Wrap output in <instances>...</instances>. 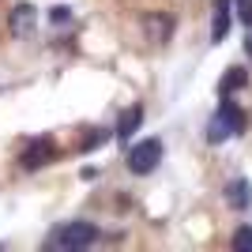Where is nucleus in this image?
<instances>
[{
	"instance_id": "1",
	"label": "nucleus",
	"mask_w": 252,
	"mask_h": 252,
	"mask_svg": "<svg viewBox=\"0 0 252 252\" xmlns=\"http://www.w3.org/2000/svg\"><path fill=\"white\" fill-rule=\"evenodd\" d=\"M94 241H98L94 222H64L61 230L49 237V245L61 249V252H79V249H87V245H94Z\"/></svg>"
},
{
	"instance_id": "2",
	"label": "nucleus",
	"mask_w": 252,
	"mask_h": 252,
	"mask_svg": "<svg viewBox=\"0 0 252 252\" xmlns=\"http://www.w3.org/2000/svg\"><path fill=\"white\" fill-rule=\"evenodd\" d=\"M158 162H162V143H158V139H143V143H136V147L128 151V169H132L136 177L155 173Z\"/></svg>"
},
{
	"instance_id": "3",
	"label": "nucleus",
	"mask_w": 252,
	"mask_h": 252,
	"mask_svg": "<svg viewBox=\"0 0 252 252\" xmlns=\"http://www.w3.org/2000/svg\"><path fill=\"white\" fill-rule=\"evenodd\" d=\"M169 31H173V19H169L166 11H147V15H143V38H147L151 45H166Z\"/></svg>"
},
{
	"instance_id": "4",
	"label": "nucleus",
	"mask_w": 252,
	"mask_h": 252,
	"mask_svg": "<svg viewBox=\"0 0 252 252\" xmlns=\"http://www.w3.org/2000/svg\"><path fill=\"white\" fill-rule=\"evenodd\" d=\"M49 162H53V143L49 139H31V143L23 147V155H19L23 169H42V166H49Z\"/></svg>"
},
{
	"instance_id": "5",
	"label": "nucleus",
	"mask_w": 252,
	"mask_h": 252,
	"mask_svg": "<svg viewBox=\"0 0 252 252\" xmlns=\"http://www.w3.org/2000/svg\"><path fill=\"white\" fill-rule=\"evenodd\" d=\"M34 23H38V15H34V4H15V8H11L8 27H11V34H15V38H27V34L34 31Z\"/></svg>"
},
{
	"instance_id": "6",
	"label": "nucleus",
	"mask_w": 252,
	"mask_h": 252,
	"mask_svg": "<svg viewBox=\"0 0 252 252\" xmlns=\"http://www.w3.org/2000/svg\"><path fill=\"white\" fill-rule=\"evenodd\" d=\"M226 203H230V207H237V211H245L252 203V185L249 181H230V185H226Z\"/></svg>"
},
{
	"instance_id": "7",
	"label": "nucleus",
	"mask_w": 252,
	"mask_h": 252,
	"mask_svg": "<svg viewBox=\"0 0 252 252\" xmlns=\"http://www.w3.org/2000/svg\"><path fill=\"white\" fill-rule=\"evenodd\" d=\"M230 31V0H215V27H211V42H222Z\"/></svg>"
},
{
	"instance_id": "8",
	"label": "nucleus",
	"mask_w": 252,
	"mask_h": 252,
	"mask_svg": "<svg viewBox=\"0 0 252 252\" xmlns=\"http://www.w3.org/2000/svg\"><path fill=\"white\" fill-rule=\"evenodd\" d=\"M203 136H207V143H226V139L233 136V128H230V121H226L222 113H215L207 121V132H203Z\"/></svg>"
},
{
	"instance_id": "9",
	"label": "nucleus",
	"mask_w": 252,
	"mask_h": 252,
	"mask_svg": "<svg viewBox=\"0 0 252 252\" xmlns=\"http://www.w3.org/2000/svg\"><path fill=\"white\" fill-rule=\"evenodd\" d=\"M245 83H249V72H245V68H230V72L219 79V94H222V98H230L233 91H241Z\"/></svg>"
},
{
	"instance_id": "10",
	"label": "nucleus",
	"mask_w": 252,
	"mask_h": 252,
	"mask_svg": "<svg viewBox=\"0 0 252 252\" xmlns=\"http://www.w3.org/2000/svg\"><path fill=\"white\" fill-rule=\"evenodd\" d=\"M139 117H143V109H139V105H132V109L125 113V121L117 125V139H128V136H132V132L139 128Z\"/></svg>"
},
{
	"instance_id": "11",
	"label": "nucleus",
	"mask_w": 252,
	"mask_h": 252,
	"mask_svg": "<svg viewBox=\"0 0 252 252\" xmlns=\"http://www.w3.org/2000/svg\"><path fill=\"white\" fill-rule=\"evenodd\" d=\"M98 143H105V132L102 128H91V136H83V151H94Z\"/></svg>"
},
{
	"instance_id": "12",
	"label": "nucleus",
	"mask_w": 252,
	"mask_h": 252,
	"mask_svg": "<svg viewBox=\"0 0 252 252\" xmlns=\"http://www.w3.org/2000/svg\"><path fill=\"white\" fill-rule=\"evenodd\" d=\"M233 249H249L252 252V230H237L233 233Z\"/></svg>"
},
{
	"instance_id": "13",
	"label": "nucleus",
	"mask_w": 252,
	"mask_h": 252,
	"mask_svg": "<svg viewBox=\"0 0 252 252\" xmlns=\"http://www.w3.org/2000/svg\"><path fill=\"white\" fill-rule=\"evenodd\" d=\"M49 19H53V27H57V23H68V19H72V8H64V4H61V8L49 11Z\"/></svg>"
},
{
	"instance_id": "14",
	"label": "nucleus",
	"mask_w": 252,
	"mask_h": 252,
	"mask_svg": "<svg viewBox=\"0 0 252 252\" xmlns=\"http://www.w3.org/2000/svg\"><path fill=\"white\" fill-rule=\"evenodd\" d=\"M241 19H245V23L252 27V8H245V11H241Z\"/></svg>"
},
{
	"instance_id": "15",
	"label": "nucleus",
	"mask_w": 252,
	"mask_h": 252,
	"mask_svg": "<svg viewBox=\"0 0 252 252\" xmlns=\"http://www.w3.org/2000/svg\"><path fill=\"white\" fill-rule=\"evenodd\" d=\"M245 49H249V57H252V34H249V38H245Z\"/></svg>"
}]
</instances>
